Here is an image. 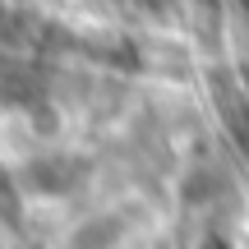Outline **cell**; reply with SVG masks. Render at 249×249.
I'll list each match as a JSON object with an SVG mask.
<instances>
[{
    "mask_svg": "<svg viewBox=\"0 0 249 249\" xmlns=\"http://www.w3.org/2000/svg\"><path fill=\"white\" fill-rule=\"evenodd\" d=\"M116 217H102V222H88V226H83V235H79V249H107L111 240H116Z\"/></svg>",
    "mask_w": 249,
    "mask_h": 249,
    "instance_id": "7a4b0ae2",
    "label": "cell"
},
{
    "mask_svg": "<svg viewBox=\"0 0 249 249\" xmlns=\"http://www.w3.org/2000/svg\"><path fill=\"white\" fill-rule=\"evenodd\" d=\"M79 176V166H74L70 157H42L28 166V180H33L42 194H60V189H70V180Z\"/></svg>",
    "mask_w": 249,
    "mask_h": 249,
    "instance_id": "6da1fadb",
    "label": "cell"
}]
</instances>
